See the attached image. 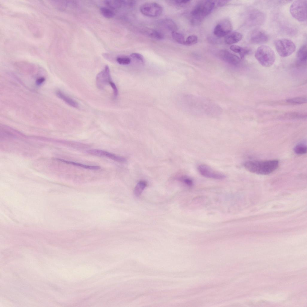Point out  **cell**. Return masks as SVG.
I'll return each instance as SVG.
<instances>
[{
  "instance_id": "6da1fadb",
  "label": "cell",
  "mask_w": 307,
  "mask_h": 307,
  "mask_svg": "<svg viewBox=\"0 0 307 307\" xmlns=\"http://www.w3.org/2000/svg\"><path fill=\"white\" fill-rule=\"evenodd\" d=\"M279 161L276 159L262 161H248L244 164L245 168L249 171L261 175H267L278 168Z\"/></svg>"
},
{
  "instance_id": "7a4b0ae2",
  "label": "cell",
  "mask_w": 307,
  "mask_h": 307,
  "mask_svg": "<svg viewBox=\"0 0 307 307\" xmlns=\"http://www.w3.org/2000/svg\"><path fill=\"white\" fill-rule=\"evenodd\" d=\"M215 4V1L210 0L202 1L198 4L191 12L192 23L195 25L199 24L212 12Z\"/></svg>"
},
{
  "instance_id": "3957f363",
  "label": "cell",
  "mask_w": 307,
  "mask_h": 307,
  "mask_svg": "<svg viewBox=\"0 0 307 307\" xmlns=\"http://www.w3.org/2000/svg\"><path fill=\"white\" fill-rule=\"evenodd\" d=\"M255 57L262 66L268 67L272 66L275 62V52L270 46L263 45L259 47L255 53Z\"/></svg>"
},
{
  "instance_id": "277c9868",
  "label": "cell",
  "mask_w": 307,
  "mask_h": 307,
  "mask_svg": "<svg viewBox=\"0 0 307 307\" xmlns=\"http://www.w3.org/2000/svg\"><path fill=\"white\" fill-rule=\"evenodd\" d=\"M306 0H297L291 4L290 9V13L295 19L300 22H304L307 19Z\"/></svg>"
},
{
  "instance_id": "5b68a950",
  "label": "cell",
  "mask_w": 307,
  "mask_h": 307,
  "mask_svg": "<svg viewBox=\"0 0 307 307\" xmlns=\"http://www.w3.org/2000/svg\"><path fill=\"white\" fill-rule=\"evenodd\" d=\"M275 46L278 54L282 57H286L292 54L295 51L296 46L291 40L282 39L276 40Z\"/></svg>"
},
{
  "instance_id": "8992f818",
  "label": "cell",
  "mask_w": 307,
  "mask_h": 307,
  "mask_svg": "<svg viewBox=\"0 0 307 307\" xmlns=\"http://www.w3.org/2000/svg\"><path fill=\"white\" fill-rule=\"evenodd\" d=\"M140 10L143 15L150 17H156L160 15L162 13L163 8L159 4L150 2L144 4L140 8Z\"/></svg>"
},
{
  "instance_id": "52a82bcc",
  "label": "cell",
  "mask_w": 307,
  "mask_h": 307,
  "mask_svg": "<svg viewBox=\"0 0 307 307\" xmlns=\"http://www.w3.org/2000/svg\"><path fill=\"white\" fill-rule=\"evenodd\" d=\"M198 169L201 175L207 178L221 180L226 177L225 175L223 174L213 170L209 166L206 165H199Z\"/></svg>"
},
{
  "instance_id": "ba28073f",
  "label": "cell",
  "mask_w": 307,
  "mask_h": 307,
  "mask_svg": "<svg viewBox=\"0 0 307 307\" xmlns=\"http://www.w3.org/2000/svg\"><path fill=\"white\" fill-rule=\"evenodd\" d=\"M86 152L91 155L106 157L114 161L121 163H124L126 161V159L124 157L100 149H89L87 150Z\"/></svg>"
},
{
  "instance_id": "9c48e42d",
  "label": "cell",
  "mask_w": 307,
  "mask_h": 307,
  "mask_svg": "<svg viewBox=\"0 0 307 307\" xmlns=\"http://www.w3.org/2000/svg\"><path fill=\"white\" fill-rule=\"evenodd\" d=\"M232 26L231 22L225 20L218 23L214 28L213 33L217 37L220 38L226 36L231 31Z\"/></svg>"
},
{
  "instance_id": "30bf717a",
  "label": "cell",
  "mask_w": 307,
  "mask_h": 307,
  "mask_svg": "<svg viewBox=\"0 0 307 307\" xmlns=\"http://www.w3.org/2000/svg\"><path fill=\"white\" fill-rule=\"evenodd\" d=\"M111 81L109 69L108 65H106L104 69L97 76V85L99 89H103L106 85L109 84Z\"/></svg>"
},
{
  "instance_id": "8fae6325",
  "label": "cell",
  "mask_w": 307,
  "mask_h": 307,
  "mask_svg": "<svg viewBox=\"0 0 307 307\" xmlns=\"http://www.w3.org/2000/svg\"><path fill=\"white\" fill-rule=\"evenodd\" d=\"M248 18L249 22L251 26H256L261 25L263 23L265 16L261 11L253 9L249 12Z\"/></svg>"
},
{
  "instance_id": "7c38bea8",
  "label": "cell",
  "mask_w": 307,
  "mask_h": 307,
  "mask_svg": "<svg viewBox=\"0 0 307 307\" xmlns=\"http://www.w3.org/2000/svg\"><path fill=\"white\" fill-rule=\"evenodd\" d=\"M267 34L262 30L257 29L251 33L250 36L251 42L255 44H259L266 43L268 40Z\"/></svg>"
},
{
  "instance_id": "4fadbf2b",
  "label": "cell",
  "mask_w": 307,
  "mask_h": 307,
  "mask_svg": "<svg viewBox=\"0 0 307 307\" xmlns=\"http://www.w3.org/2000/svg\"><path fill=\"white\" fill-rule=\"evenodd\" d=\"M219 56L224 61L231 64L237 65L240 61V58L238 56L227 50H221L219 52Z\"/></svg>"
},
{
  "instance_id": "5bb4252c",
  "label": "cell",
  "mask_w": 307,
  "mask_h": 307,
  "mask_svg": "<svg viewBox=\"0 0 307 307\" xmlns=\"http://www.w3.org/2000/svg\"><path fill=\"white\" fill-rule=\"evenodd\" d=\"M307 58V46H302L298 51L296 55V61L297 64L302 65L306 63Z\"/></svg>"
},
{
  "instance_id": "9a60e30c",
  "label": "cell",
  "mask_w": 307,
  "mask_h": 307,
  "mask_svg": "<svg viewBox=\"0 0 307 307\" xmlns=\"http://www.w3.org/2000/svg\"><path fill=\"white\" fill-rule=\"evenodd\" d=\"M242 38V35L240 33L234 32L226 35L224 40L226 44H231L239 42Z\"/></svg>"
},
{
  "instance_id": "2e32d148",
  "label": "cell",
  "mask_w": 307,
  "mask_h": 307,
  "mask_svg": "<svg viewBox=\"0 0 307 307\" xmlns=\"http://www.w3.org/2000/svg\"><path fill=\"white\" fill-rule=\"evenodd\" d=\"M56 94L58 97L70 106L74 108L78 107V104L76 102L68 97L62 91H57L56 92Z\"/></svg>"
},
{
  "instance_id": "e0dca14e",
  "label": "cell",
  "mask_w": 307,
  "mask_h": 307,
  "mask_svg": "<svg viewBox=\"0 0 307 307\" xmlns=\"http://www.w3.org/2000/svg\"><path fill=\"white\" fill-rule=\"evenodd\" d=\"M144 33L151 38L158 40H161L164 38L162 34L160 31L156 30L146 28L143 31Z\"/></svg>"
},
{
  "instance_id": "ac0fdd59",
  "label": "cell",
  "mask_w": 307,
  "mask_h": 307,
  "mask_svg": "<svg viewBox=\"0 0 307 307\" xmlns=\"http://www.w3.org/2000/svg\"><path fill=\"white\" fill-rule=\"evenodd\" d=\"M57 159L62 162L72 165L74 166H79L85 169L95 170H99L101 168V167L99 166H91L86 165L76 162L68 161L62 159Z\"/></svg>"
},
{
  "instance_id": "d6986e66",
  "label": "cell",
  "mask_w": 307,
  "mask_h": 307,
  "mask_svg": "<svg viewBox=\"0 0 307 307\" xmlns=\"http://www.w3.org/2000/svg\"><path fill=\"white\" fill-rule=\"evenodd\" d=\"M230 48L233 52L238 53L242 59L250 52L248 48H243L237 45H232L230 47Z\"/></svg>"
},
{
  "instance_id": "ffe728a7",
  "label": "cell",
  "mask_w": 307,
  "mask_h": 307,
  "mask_svg": "<svg viewBox=\"0 0 307 307\" xmlns=\"http://www.w3.org/2000/svg\"><path fill=\"white\" fill-rule=\"evenodd\" d=\"M161 22L165 28L171 31L172 32L176 31L177 30L176 24L171 19H163Z\"/></svg>"
},
{
  "instance_id": "44dd1931",
  "label": "cell",
  "mask_w": 307,
  "mask_h": 307,
  "mask_svg": "<svg viewBox=\"0 0 307 307\" xmlns=\"http://www.w3.org/2000/svg\"><path fill=\"white\" fill-rule=\"evenodd\" d=\"M105 4L108 6L112 9H117L121 7L124 5L123 0H106Z\"/></svg>"
},
{
  "instance_id": "7402d4cb",
  "label": "cell",
  "mask_w": 307,
  "mask_h": 307,
  "mask_svg": "<svg viewBox=\"0 0 307 307\" xmlns=\"http://www.w3.org/2000/svg\"><path fill=\"white\" fill-rule=\"evenodd\" d=\"M147 186L146 182L144 181H139L136 186L134 190V193L136 196H139Z\"/></svg>"
},
{
  "instance_id": "603a6c76",
  "label": "cell",
  "mask_w": 307,
  "mask_h": 307,
  "mask_svg": "<svg viewBox=\"0 0 307 307\" xmlns=\"http://www.w3.org/2000/svg\"><path fill=\"white\" fill-rule=\"evenodd\" d=\"M307 148L306 145L303 143L298 144L294 148L295 153L299 155L304 154L307 152Z\"/></svg>"
},
{
  "instance_id": "cb8c5ba5",
  "label": "cell",
  "mask_w": 307,
  "mask_h": 307,
  "mask_svg": "<svg viewBox=\"0 0 307 307\" xmlns=\"http://www.w3.org/2000/svg\"><path fill=\"white\" fill-rule=\"evenodd\" d=\"M171 35L173 39L177 43L185 45V40L184 36L181 33L176 31L171 32Z\"/></svg>"
},
{
  "instance_id": "d4e9b609",
  "label": "cell",
  "mask_w": 307,
  "mask_h": 307,
  "mask_svg": "<svg viewBox=\"0 0 307 307\" xmlns=\"http://www.w3.org/2000/svg\"><path fill=\"white\" fill-rule=\"evenodd\" d=\"M307 99L304 97H298L287 99V102L293 104H301L306 102Z\"/></svg>"
},
{
  "instance_id": "484cf974",
  "label": "cell",
  "mask_w": 307,
  "mask_h": 307,
  "mask_svg": "<svg viewBox=\"0 0 307 307\" xmlns=\"http://www.w3.org/2000/svg\"><path fill=\"white\" fill-rule=\"evenodd\" d=\"M100 11L101 14L104 17L107 18H112L114 16L115 14L113 11L106 7L101 8Z\"/></svg>"
},
{
  "instance_id": "4316f807",
  "label": "cell",
  "mask_w": 307,
  "mask_h": 307,
  "mask_svg": "<svg viewBox=\"0 0 307 307\" xmlns=\"http://www.w3.org/2000/svg\"><path fill=\"white\" fill-rule=\"evenodd\" d=\"M198 41L197 36L192 35L188 36L185 40V45H190L196 43Z\"/></svg>"
},
{
  "instance_id": "83f0119b",
  "label": "cell",
  "mask_w": 307,
  "mask_h": 307,
  "mask_svg": "<svg viewBox=\"0 0 307 307\" xmlns=\"http://www.w3.org/2000/svg\"><path fill=\"white\" fill-rule=\"evenodd\" d=\"M117 62L120 64L127 65L130 64L131 59L127 57H120L117 58Z\"/></svg>"
},
{
  "instance_id": "f1b7e54d",
  "label": "cell",
  "mask_w": 307,
  "mask_h": 307,
  "mask_svg": "<svg viewBox=\"0 0 307 307\" xmlns=\"http://www.w3.org/2000/svg\"><path fill=\"white\" fill-rule=\"evenodd\" d=\"M190 1L189 0H176L172 1L174 4L179 6H184L188 4Z\"/></svg>"
},
{
  "instance_id": "f546056e",
  "label": "cell",
  "mask_w": 307,
  "mask_h": 307,
  "mask_svg": "<svg viewBox=\"0 0 307 307\" xmlns=\"http://www.w3.org/2000/svg\"><path fill=\"white\" fill-rule=\"evenodd\" d=\"M130 56L133 58L141 62H144V57L142 55L139 53H133L131 54Z\"/></svg>"
},
{
  "instance_id": "4dcf8cb0",
  "label": "cell",
  "mask_w": 307,
  "mask_h": 307,
  "mask_svg": "<svg viewBox=\"0 0 307 307\" xmlns=\"http://www.w3.org/2000/svg\"><path fill=\"white\" fill-rule=\"evenodd\" d=\"M181 180L184 183L188 186H191L193 184V181L192 180L188 177H183L180 178Z\"/></svg>"
},
{
  "instance_id": "1f68e13d",
  "label": "cell",
  "mask_w": 307,
  "mask_h": 307,
  "mask_svg": "<svg viewBox=\"0 0 307 307\" xmlns=\"http://www.w3.org/2000/svg\"><path fill=\"white\" fill-rule=\"evenodd\" d=\"M109 85L113 90L114 96L117 97L118 95V90L115 84L112 81L109 83Z\"/></svg>"
},
{
  "instance_id": "d6a6232c",
  "label": "cell",
  "mask_w": 307,
  "mask_h": 307,
  "mask_svg": "<svg viewBox=\"0 0 307 307\" xmlns=\"http://www.w3.org/2000/svg\"><path fill=\"white\" fill-rule=\"evenodd\" d=\"M45 80V78L43 77L39 78L36 80V83L38 86L40 85L44 82Z\"/></svg>"
},
{
  "instance_id": "836d02e7",
  "label": "cell",
  "mask_w": 307,
  "mask_h": 307,
  "mask_svg": "<svg viewBox=\"0 0 307 307\" xmlns=\"http://www.w3.org/2000/svg\"><path fill=\"white\" fill-rule=\"evenodd\" d=\"M227 0H219L218 1L217 4L219 6H222L224 5L228 2Z\"/></svg>"
}]
</instances>
